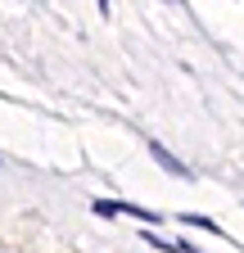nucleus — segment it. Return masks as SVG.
<instances>
[{
    "instance_id": "nucleus-2",
    "label": "nucleus",
    "mask_w": 244,
    "mask_h": 253,
    "mask_svg": "<svg viewBox=\"0 0 244 253\" xmlns=\"http://www.w3.org/2000/svg\"><path fill=\"white\" fill-rule=\"evenodd\" d=\"M181 221H186V226H203V231H212V235H222V226L212 217H199V212H181Z\"/></svg>"
},
{
    "instance_id": "nucleus-1",
    "label": "nucleus",
    "mask_w": 244,
    "mask_h": 253,
    "mask_svg": "<svg viewBox=\"0 0 244 253\" xmlns=\"http://www.w3.org/2000/svg\"><path fill=\"white\" fill-rule=\"evenodd\" d=\"M149 154H154V163H159V168H167V172H176V176H190V168L181 163V158H172L159 140H149Z\"/></svg>"
},
{
    "instance_id": "nucleus-3",
    "label": "nucleus",
    "mask_w": 244,
    "mask_h": 253,
    "mask_svg": "<svg viewBox=\"0 0 244 253\" xmlns=\"http://www.w3.org/2000/svg\"><path fill=\"white\" fill-rule=\"evenodd\" d=\"M95 212H100V217H118V212H122V204H109V199H100V204H95Z\"/></svg>"
}]
</instances>
